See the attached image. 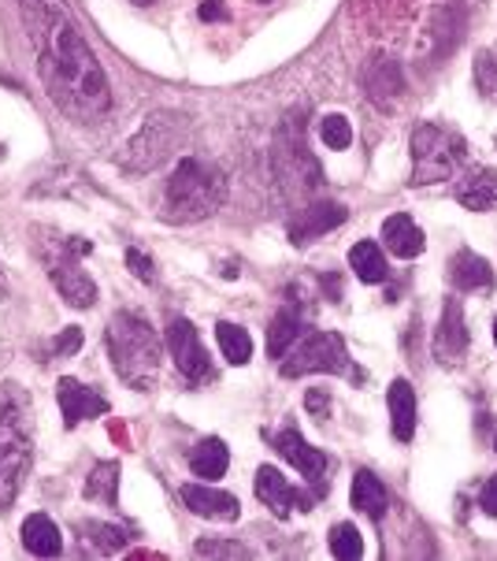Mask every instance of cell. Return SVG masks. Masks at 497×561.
Masks as SVG:
<instances>
[{"mask_svg": "<svg viewBox=\"0 0 497 561\" xmlns=\"http://www.w3.org/2000/svg\"><path fill=\"white\" fill-rule=\"evenodd\" d=\"M19 15L37 52V79L63 116L97 124L111 108L108 74L79 34L63 0H19Z\"/></svg>", "mask_w": 497, "mask_h": 561, "instance_id": "cell-1", "label": "cell"}, {"mask_svg": "<svg viewBox=\"0 0 497 561\" xmlns=\"http://www.w3.org/2000/svg\"><path fill=\"white\" fill-rule=\"evenodd\" d=\"M34 465V406L19 383H0V513L15 506Z\"/></svg>", "mask_w": 497, "mask_h": 561, "instance_id": "cell-2", "label": "cell"}, {"mask_svg": "<svg viewBox=\"0 0 497 561\" xmlns=\"http://www.w3.org/2000/svg\"><path fill=\"white\" fill-rule=\"evenodd\" d=\"M108 361L116 376L134 390H153L161 379V335L142 313H116L108 320Z\"/></svg>", "mask_w": 497, "mask_h": 561, "instance_id": "cell-3", "label": "cell"}, {"mask_svg": "<svg viewBox=\"0 0 497 561\" xmlns=\"http://www.w3.org/2000/svg\"><path fill=\"white\" fill-rule=\"evenodd\" d=\"M223 198H227L223 167L201 161V156H186L164 186V220L171 223L204 220L220 209Z\"/></svg>", "mask_w": 497, "mask_h": 561, "instance_id": "cell-4", "label": "cell"}, {"mask_svg": "<svg viewBox=\"0 0 497 561\" xmlns=\"http://www.w3.org/2000/svg\"><path fill=\"white\" fill-rule=\"evenodd\" d=\"M468 142L457 130L442 124H419L412 130V175L409 186H430V183H449L453 172L464 164Z\"/></svg>", "mask_w": 497, "mask_h": 561, "instance_id": "cell-5", "label": "cell"}, {"mask_svg": "<svg viewBox=\"0 0 497 561\" xmlns=\"http://www.w3.org/2000/svg\"><path fill=\"white\" fill-rule=\"evenodd\" d=\"M275 179L283 183L286 198H308L312 190L323 186V167L308 149L305 127L297 124V116H289L279 127L275 138Z\"/></svg>", "mask_w": 497, "mask_h": 561, "instance_id": "cell-6", "label": "cell"}, {"mask_svg": "<svg viewBox=\"0 0 497 561\" xmlns=\"http://www.w3.org/2000/svg\"><path fill=\"white\" fill-rule=\"evenodd\" d=\"M286 379H297V376H308V372H331V376H353L356 379V369H353V358L345 350L342 335L334 331H316V327H305V335L294 342V350L279 361Z\"/></svg>", "mask_w": 497, "mask_h": 561, "instance_id": "cell-7", "label": "cell"}, {"mask_svg": "<svg viewBox=\"0 0 497 561\" xmlns=\"http://www.w3.org/2000/svg\"><path fill=\"white\" fill-rule=\"evenodd\" d=\"M93 254L86 238H63L56 246H45V260H49V279L60 290V297L74 308H90L97 302V283L90 279L86 268L79 265V257Z\"/></svg>", "mask_w": 497, "mask_h": 561, "instance_id": "cell-8", "label": "cell"}, {"mask_svg": "<svg viewBox=\"0 0 497 561\" xmlns=\"http://www.w3.org/2000/svg\"><path fill=\"white\" fill-rule=\"evenodd\" d=\"M178 130H182V124H178V116H171V112H156V116H149L145 127L127 142L123 167H130V172H149L153 164H161L164 156L175 149Z\"/></svg>", "mask_w": 497, "mask_h": 561, "instance_id": "cell-9", "label": "cell"}, {"mask_svg": "<svg viewBox=\"0 0 497 561\" xmlns=\"http://www.w3.org/2000/svg\"><path fill=\"white\" fill-rule=\"evenodd\" d=\"M167 350H171L178 372L190 379V387H201V383H209L215 376L209 353L201 346V335H197V327L190 320H171V327H167Z\"/></svg>", "mask_w": 497, "mask_h": 561, "instance_id": "cell-10", "label": "cell"}, {"mask_svg": "<svg viewBox=\"0 0 497 561\" xmlns=\"http://www.w3.org/2000/svg\"><path fill=\"white\" fill-rule=\"evenodd\" d=\"M350 220V209L338 201H320V204H305V209H297L294 217L286 223V235L294 246H308V242L331 235L338 231L342 223Z\"/></svg>", "mask_w": 497, "mask_h": 561, "instance_id": "cell-11", "label": "cell"}, {"mask_svg": "<svg viewBox=\"0 0 497 561\" xmlns=\"http://www.w3.org/2000/svg\"><path fill=\"white\" fill-rule=\"evenodd\" d=\"M275 451L286 457L289 465H294L297 472H301V480H308L316 488V494H323L327 491V454L323 451H316L312 443L301 435V432H294V428H286V432H279L275 435Z\"/></svg>", "mask_w": 497, "mask_h": 561, "instance_id": "cell-12", "label": "cell"}, {"mask_svg": "<svg viewBox=\"0 0 497 561\" xmlns=\"http://www.w3.org/2000/svg\"><path fill=\"white\" fill-rule=\"evenodd\" d=\"M56 401H60V413L68 428H79L82 420H97L111 409L108 398H100L97 390H90L86 383L71 376H60V383H56Z\"/></svg>", "mask_w": 497, "mask_h": 561, "instance_id": "cell-13", "label": "cell"}, {"mask_svg": "<svg viewBox=\"0 0 497 561\" xmlns=\"http://www.w3.org/2000/svg\"><path fill=\"white\" fill-rule=\"evenodd\" d=\"M257 499L279 517H286L289 510H312V494L297 491L275 465H260L257 469Z\"/></svg>", "mask_w": 497, "mask_h": 561, "instance_id": "cell-14", "label": "cell"}, {"mask_svg": "<svg viewBox=\"0 0 497 561\" xmlns=\"http://www.w3.org/2000/svg\"><path fill=\"white\" fill-rule=\"evenodd\" d=\"M468 324H464V308L461 302H446L442 308V320H438V331H435V342H430V350H435V361L438 364H461L464 353H468Z\"/></svg>", "mask_w": 497, "mask_h": 561, "instance_id": "cell-15", "label": "cell"}, {"mask_svg": "<svg viewBox=\"0 0 497 561\" xmlns=\"http://www.w3.org/2000/svg\"><path fill=\"white\" fill-rule=\"evenodd\" d=\"M178 494H182L186 510L197 513V517H204V521H238L241 517L238 499L227 491H220V488H209V483H186Z\"/></svg>", "mask_w": 497, "mask_h": 561, "instance_id": "cell-16", "label": "cell"}, {"mask_svg": "<svg viewBox=\"0 0 497 561\" xmlns=\"http://www.w3.org/2000/svg\"><path fill=\"white\" fill-rule=\"evenodd\" d=\"M457 201L468 212H497V167H472L457 179Z\"/></svg>", "mask_w": 497, "mask_h": 561, "instance_id": "cell-17", "label": "cell"}, {"mask_svg": "<svg viewBox=\"0 0 497 561\" xmlns=\"http://www.w3.org/2000/svg\"><path fill=\"white\" fill-rule=\"evenodd\" d=\"M387 406H390V432L401 443H412L416 435V390H412L409 379H393L387 390Z\"/></svg>", "mask_w": 497, "mask_h": 561, "instance_id": "cell-18", "label": "cell"}, {"mask_svg": "<svg viewBox=\"0 0 497 561\" xmlns=\"http://www.w3.org/2000/svg\"><path fill=\"white\" fill-rule=\"evenodd\" d=\"M449 283H453L457 290H472V294H490L494 290V272L490 265L472 254V249H457L453 257H449Z\"/></svg>", "mask_w": 497, "mask_h": 561, "instance_id": "cell-19", "label": "cell"}, {"mask_svg": "<svg viewBox=\"0 0 497 561\" xmlns=\"http://www.w3.org/2000/svg\"><path fill=\"white\" fill-rule=\"evenodd\" d=\"M382 242H387V249L398 260H412L424 254L427 238L424 231L416 227V220L409 217V212H393V217L382 223Z\"/></svg>", "mask_w": 497, "mask_h": 561, "instance_id": "cell-20", "label": "cell"}, {"mask_svg": "<svg viewBox=\"0 0 497 561\" xmlns=\"http://www.w3.org/2000/svg\"><path fill=\"white\" fill-rule=\"evenodd\" d=\"M364 86H368L371 101L379 108H393L405 93V79H401V68L393 60H375L368 71H364Z\"/></svg>", "mask_w": 497, "mask_h": 561, "instance_id": "cell-21", "label": "cell"}, {"mask_svg": "<svg viewBox=\"0 0 497 561\" xmlns=\"http://www.w3.org/2000/svg\"><path fill=\"white\" fill-rule=\"evenodd\" d=\"M23 547L31 550L34 558H60L63 554V536L60 528H56L52 517H45V513H31V517L23 521Z\"/></svg>", "mask_w": 497, "mask_h": 561, "instance_id": "cell-22", "label": "cell"}, {"mask_svg": "<svg viewBox=\"0 0 497 561\" xmlns=\"http://www.w3.org/2000/svg\"><path fill=\"white\" fill-rule=\"evenodd\" d=\"M350 502L356 513H368L371 521H382L390 510V494L382 488V480L368 469H360L353 476V491H350Z\"/></svg>", "mask_w": 497, "mask_h": 561, "instance_id": "cell-23", "label": "cell"}, {"mask_svg": "<svg viewBox=\"0 0 497 561\" xmlns=\"http://www.w3.org/2000/svg\"><path fill=\"white\" fill-rule=\"evenodd\" d=\"M305 320H301V313L297 308H283V313L271 320V327H268V358L271 361H283L289 350H294V342L301 339L305 335Z\"/></svg>", "mask_w": 497, "mask_h": 561, "instance_id": "cell-24", "label": "cell"}, {"mask_svg": "<svg viewBox=\"0 0 497 561\" xmlns=\"http://www.w3.org/2000/svg\"><path fill=\"white\" fill-rule=\"evenodd\" d=\"M350 268L356 272V279L368 287H379L390 279V265H387V257H382V246L379 242H368V238L356 242L350 249Z\"/></svg>", "mask_w": 497, "mask_h": 561, "instance_id": "cell-25", "label": "cell"}, {"mask_svg": "<svg viewBox=\"0 0 497 561\" xmlns=\"http://www.w3.org/2000/svg\"><path fill=\"white\" fill-rule=\"evenodd\" d=\"M230 469V451L223 439H201L190 451V472L201 480H223V472Z\"/></svg>", "mask_w": 497, "mask_h": 561, "instance_id": "cell-26", "label": "cell"}, {"mask_svg": "<svg viewBox=\"0 0 497 561\" xmlns=\"http://www.w3.org/2000/svg\"><path fill=\"white\" fill-rule=\"evenodd\" d=\"M215 342H220L223 361L234 364V369H241V364L252 361V339H249L246 327H238L230 320H220V324H215Z\"/></svg>", "mask_w": 497, "mask_h": 561, "instance_id": "cell-27", "label": "cell"}, {"mask_svg": "<svg viewBox=\"0 0 497 561\" xmlns=\"http://www.w3.org/2000/svg\"><path fill=\"white\" fill-rule=\"evenodd\" d=\"M86 499L90 502H105L116 506L119 502V465L116 461H100L86 480Z\"/></svg>", "mask_w": 497, "mask_h": 561, "instance_id": "cell-28", "label": "cell"}, {"mask_svg": "<svg viewBox=\"0 0 497 561\" xmlns=\"http://www.w3.org/2000/svg\"><path fill=\"white\" fill-rule=\"evenodd\" d=\"M82 544H86L90 554H116V550L127 547V528H116V525H100V521H90L82 525Z\"/></svg>", "mask_w": 497, "mask_h": 561, "instance_id": "cell-29", "label": "cell"}, {"mask_svg": "<svg viewBox=\"0 0 497 561\" xmlns=\"http://www.w3.org/2000/svg\"><path fill=\"white\" fill-rule=\"evenodd\" d=\"M331 554L338 561H360L364 558V539H360V528L342 521V525L331 528Z\"/></svg>", "mask_w": 497, "mask_h": 561, "instance_id": "cell-30", "label": "cell"}, {"mask_svg": "<svg viewBox=\"0 0 497 561\" xmlns=\"http://www.w3.org/2000/svg\"><path fill=\"white\" fill-rule=\"evenodd\" d=\"M320 138L327 149H350L353 145V124L345 116H323Z\"/></svg>", "mask_w": 497, "mask_h": 561, "instance_id": "cell-31", "label": "cell"}, {"mask_svg": "<svg viewBox=\"0 0 497 561\" xmlns=\"http://www.w3.org/2000/svg\"><path fill=\"white\" fill-rule=\"evenodd\" d=\"M475 79H480V90L490 101H497V52H480L475 56Z\"/></svg>", "mask_w": 497, "mask_h": 561, "instance_id": "cell-32", "label": "cell"}, {"mask_svg": "<svg viewBox=\"0 0 497 561\" xmlns=\"http://www.w3.org/2000/svg\"><path fill=\"white\" fill-rule=\"evenodd\" d=\"M82 342H86L82 327H63L60 339L52 342V358H71V353H79V350H82Z\"/></svg>", "mask_w": 497, "mask_h": 561, "instance_id": "cell-33", "label": "cell"}, {"mask_svg": "<svg viewBox=\"0 0 497 561\" xmlns=\"http://www.w3.org/2000/svg\"><path fill=\"white\" fill-rule=\"evenodd\" d=\"M305 409L316 417V424H327V417H331V395H327V390H308Z\"/></svg>", "mask_w": 497, "mask_h": 561, "instance_id": "cell-34", "label": "cell"}, {"mask_svg": "<svg viewBox=\"0 0 497 561\" xmlns=\"http://www.w3.org/2000/svg\"><path fill=\"white\" fill-rule=\"evenodd\" d=\"M127 268L134 272L142 283H153L156 279V268H153V260H149L142 249H127Z\"/></svg>", "mask_w": 497, "mask_h": 561, "instance_id": "cell-35", "label": "cell"}, {"mask_svg": "<svg viewBox=\"0 0 497 561\" xmlns=\"http://www.w3.org/2000/svg\"><path fill=\"white\" fill-rule=\"evenodd\" d=\"M480 506H483L486 517L497 521V476H490V480H486V488L480 494Z\"/></svg>", "mask_w": 497, "mask_h": 561, "instance_id": "cell-36", "label": "cell"}, {"mask_svg": "<svg viewBox=\"0 0 497 561\" xmlns=\"http://www.w3.org/2000/svg\"><path fill=\"white\" fill-rule=\"evenodd\" d=\"M201 554H227V558H246V550L241 547H230V544H212V539H201Z\"/></svg>", "mask_w": 497, "mask_h": 561, "instance_id": "cell-37", "label": "cell"}, {"mask_svg": "<svg viewBox=\"0 0 497 561\" xmlns=\"http://www.w3.org/2000/svg\"><path fill=\"white\" fill-rule=\"evenodd\" d=\"M201 19H204V23L227 19V8H223V0H204V4H201Z\"/></svg>", "mask_w": 497, "mask_h": 561, "instance_id": "cell-38", "label": "cell"}, {"mask_svg": "<svg viewBox=\"0 0 497 561\" xmlns=\"http://www.w3.org/2000/svg\"><path fill=\"white\" fill-rule=\"evenodd\" d=\"M130 4H138V8H149V4H153V0H130Z\"/></svg>", "mask_w": 497, "mask_h": 561, "instance_id": "cell-39", "label": "cell"}, {"mask_svg": "<svg viewBox=\"0 0 497 561\" xmlns=\"http://www.w3.org/2000/svg\"><path fill=\"white\" fill-rule=\"evenodd\" d=\"M8 294V287H4V272H0V297H4Z\"/></svg>", "mask_w": 497, "mask_h": 561, "instance_id": "cell-40", "label": "cell"}, {"mask_svg": "<svg viewBox=\"0 0 497 561\" xmlns=\"http://www.w3.org/2000/svg\"><path fill=\"white\" fill-rule=\"evenodd\" d=\"M494 342H497V320H494Z\"/></svg>", "mask_w": 497, "mask_h": 561, "instance_id": "cell-41", "label": "cell"}]
</instances>
